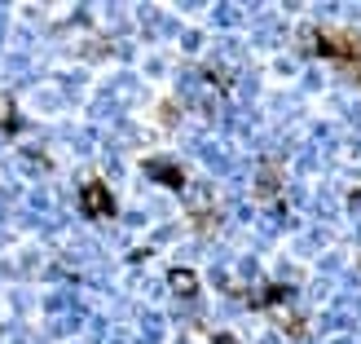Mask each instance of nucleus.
I'll return each instance as SVG.
<instances>
[{"instance_id":"f257e3e1","label":"nucleus","mask_w":361,"mask_h":344,"mask_svg":"<svg viewBox=\"0 0 361 344\" xmlns=\"http://www.w3.org/2000/svg\"><path fill=\"white\" fill-rule=\"evenodd\" d=\"M313 49L322 58H331L348 80L361 84V35L357 31H335V27H322L313 31Z\"/></svg>"},{"instance_id":"f03ea898","label":"nucleus","mask_w":361,"mask_h":344,"mask_svg":"<svg viewBox=\"0 0 361 344\" xmlns=\"http://www.w3.org/2000/svg\"><path fill=\"white\" fill-rule=\"evenodd\" d=\"M80 198H84V212H88V216H97V221H102V216H111V212H115V198L102 190V181H88Z\"/></svg>"}]
</instances>
